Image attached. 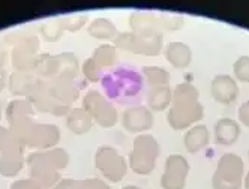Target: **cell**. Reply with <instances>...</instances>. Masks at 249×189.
Wrapping results in <instances>:
<instances>
[{
    "instance_id": "cell-17",
    "label": "cell",
    "mask_w": 249,
    "mask_h": 189,
    "mask_svg": "<svg viewBox=\"0 0 249 189\" xmlns=\"http://www.w3.org/2000/svg\"><path fill=\"white\" fill-rule=\"evenodd\" d=\"M68 125L74 132L84 134L87 131H90V128H92V117L84 108L75 110L72 114H71V117L68 120Z\"/></svg>"
},
{
    "instance_id": "cell-13",
    "label": "cell",
    "mask_w": 249,
    "mask_h": 189,
    "mask_svg": "<svg viewBox=\"0 0 249 189\" xmlns=\"http://www.w3.org/2000/svg\"><path fill=\"white\" fill-rule=\"evenodd\" d=\"M165 59L176 69H186L192 62V50L183 42H171L165 48Z\"/></svg>"
},
{
    "instance_id": "cell-24",
    "label": "cell",
    "mask_w": 249,
    "mask_h": 189,
    "mask_svg": "<svg viewBox=\"0 0 249 189\" xmlns=\"http://www.w3.org/2000/svg\"><path fill=\"white\" fill-rule=\"evenodd\" d=\"M122 189H143V188H138V186H135V185H128V186H124V188H122Z\"/></svg>"
},
{
    "instance_id": "cell-14",
    "label": "cell",
    "mask_w": 249,
    "mask_h": 189,
    "mask_svg": "<svg viewBox=\"0 0 249 189\" xmlns=\"http://www.w3.org/2000/svg\"><path fill=\"white\" fill-rule=\"evenodd\" d=\"M173 90L170 86H161V87H153L147 95V108L150 111H164L171 105Z\"/></svg>"
},
{
    "instance_id": "cell-19",
    "label": "cell",
    "mask_w": 249,
    "mask_h": 189,
    "mask_svg": "<svg viewBox=\"0 0 249 189\" xmlns=\"http://www.w3.org/2000/svg\"><path fill=\"white\" fill-rule=\"evenodd\" d=\"M234 80L240 83H249V56H240L233 65Z\"/></svg>"
},
{
    "instance_id": "cell-6",
    "label": "cell",
    "mask_w": 249,
    "mask_h": 189,
    "mask_svg": "<svg viewBox=\"0 0 249 189\" xmlns=\"http://www.w3.org/2000/svg\"><path fill=\"white\" fill-rule=\"evenodd\" d=\"M96 168L105 179L111 182H120L128 171V161L111 146H101L95 155Z\"/></svg>"
},
{
    "instance_id": "cell-15",
    "label": "cell",
    "mask_w": 249,
    "mask_h": 189,
    "mask_svg": "<svg viewBox=\"0 0 249 189\" xmlns=\"http://www.w3.org/2000/svg\"><path fill=\"white\" fill-rule=\"evenodd\" d=\"M143 77L150 86V89L161 87V86H168L170 83V72L159 66H144Z\"/></svg>"
},
{
    "instance_id": "cell-21",
    "label": "cell",
    "mask_w": 249,
    "mask_h": 189,
    "mask_svg": "<svg viewBox=\"0 0 249 189\" xmlns=\"http://www.w3.org/2000/svg\"><path fill=\"white\" fill-rule=\"evenodd\" d=\"M84 72H86L87 78L90 80V81H98L101 78V68L92 59L86 62V65H84Z\"/></svg>"
},
{
    "instance_id": "cell-18",
    "label": "cell",
    "mask_w": 249,
    "mask_h": 189,
    "mask_svg": "<svg viewBox=\"0 0 249 189\" xmlns=\"http://www.w3.org/2000/svg\"><path fill=\"white\" fill-rule=\"evenodd\" d=\"M92 60L101 68H110L114 66L116 60H117V54H116V47L105 44L99 48H96L95 54L92 57Z\"/></svg>"
},
{
    "instance_id": "cell-1",
    "label": "cell",
    "mask_w": 249,
    "mask_h": 189,
    "mask_svg": "<svg viewBox=\"0 0 249 189\" xmlns=\"http://www.w3.org/2000/svg\"><path fill=\"white\" fill-rule=\"evenodd\" d=\"M198 89L194 87L191 83L176 86L171 99L173 105L167 114V122L173 129L182 131L185 128H191L203 119L204 108L198 102Z\"/></svg>"
},
{
    "instance_id": "cell-16",
    "label": "cell",
    "mask_w": 249,
    "mask_h": 189,
    "mask_svg": "<svg viewBox=\"0 0 249 189\" xmlns=\"http://www.w3.org/2000/svg\"><path fill=\"white\" fill-rule=\"evenodd\" d=\"M89 33L95 38H99V39H111L117 35V29L110 20L96 18L90 24V27H89Z\"/></svg>"
},
{
    "instance_id": "cell-5",
    "label": "cell",
    "mask_w": 249,
    "mask_h": 189,
    "mask_svg": "<svg viewBox=\"0 0 249 189\" xmlns=\"http://www.w3.org/2000/svg\"><path fill=\"white\" fill-rule=\"evenodd\" d=\"M243 159L236 153H225L221 156L212 179L213 189H240L243 185Z\"/></svg>"
},
{
    "instance_id": "cell-2",
    "label": "cell",
    "mask_w": 249,
    "mask_h": 189,
    "mask_svg": "<svg viewBox=\"0 0 249 189\" xmlns=\"http://www.w3.org/2000/svg\"><path fill=\"white\" fill-rule=\"evenodd\" d=\"M104 89L120 104H129L141 92V77L129 68H117L104 77Z\"/></svg>"
},
{
    "instance_id": "cell-22",
    "label": "cell",
    "mask_w": 249,
    "mask_h": 189,
    "mask_svg": "<svg viewBox=\"0 0 249 189\" xmlns=\"http://www.w3.org/2000/svg\"><path fill=\"white\" fill-rule=\"evenodd\" d=\"M239 120L242 125L249 128V101H246L245 104L239 107Z\"/></svg>"
},
{
    "instance_id": "cell-23",
    "label": "cell",
    "mask_w": 249,
    "mask_h": 189,
    "mask_svg": "<svg viewBox=\"0 0 249 189\" xmlns=\"http://www.w3.org/2000/svg\"><path fill=\"white\" fill-rule=\"evenodd\" d=\"M245 189H249V171H248V174L245 176Z\"/></svg>"
},
{
    "instance_id": "cell-4",
    "label": "cell",
    "mask_w": 249,
    "mask_h": 189,
    "mask_svg": "<svg viewBox=\"0 0 249 189\" xmlns=\"http://www.w3.org/2000/svg\"><path fill=\"white\" fill-rule=\"evenodd\" d=\"M116 45L143 56H158L162 48V33L155 29L120 33L116 39Z\"/></svg>"
},
{
    "instance_id": "cell-7",
    "label": "cell",
    "mask_w": 249,
    "mask_h": 189,
    "mask_svg": "<svg viewBox=\"0 0 249 189\" xmlns=\"http://www.w3.org/2000/svg\"><path fill=\"white\" fill-rule=\"evenodd\" d=\"M84 110L93 117L102 128H111L116 125L119 114L111 102L99 92H89L84 98Z\"/></svg>"
},
{
    "instance_id": "cell-9",
    "label": "cell",
    "mask_w": 249,
    "mask_h": 189,
    "mask_svg": "<svg viewBox=\"0 0 249 189\" xmlns=\"http://www.w3.org/2000/svg\"><path fill=\"white\" fill-rule=\"evenodd\" d=\"M122 126L131 134H144L153 126V114L144 105H135L122 114Z\"/></svg>"
},
{
    "instance_id": "cell-20",
    "label": "cell",
    "mask_w": 249,
    "mask_h": 189,
    "mask_svg": "<svg viewBox=\"0 0 249 189\" xmlns=\"http://www.w3.org/2000/svg\"><path fill=\"white\" fill-rule=\"evenodd\" d=\"M75 189H110V186L101 179H89V180L77 182Z\"/></svg>"
},
{
    "instance_id": "cell-12",
    "label": "cell",
    "mask_w": 249,
    "mask_h": 189,
    "mask_svg": "<svg viewBox=\"0 0 249 189\" xmlns=\"http://www.w3.org/2000/svg\"><path fill=\"white\" fill-rule=\"evenodd\" d=\"M209 143H210V132L207 126L201 123L191 126L183 137V146L189 153H197L206 149Z\"/></svg>"
},
{
    "instance_id": "cell-10",
    "label": "cell",
    "mask_w": 249,
    "mask_h": 189,
    "mask_svg": "<svg viewBox=\"0 0 249 189\" xmlns=\"http://www.w3.org/2000/svg\"><path fill=\"white\" fill-rule=\"evenodd\" d=\"M210 93L216 102L228 105L234 102L239 95L237 81L228 74H219L210 83Z\"/></svg>"
},
{
    "instance_id": "cell-3",
    "label": "cell",
    "mask_w": 249,
    "mask_h": 189,
    "mask_svg": "<svg viewBox=\"0 0 249 189\" xmlns=\"http://www.w3.org/2000/svg\"><path fill=\"white\" fill-rule=\"evenodd\" d=\"M159 153H161V147L155 137L150 134H140L134 140L128 164L134 173L147 176L155 170Z\"/></svg>"
},
{
    "instance_id": "cell-8",
    "label": "cell",
    "mask_w": 249,
    "mask_h": 189,
    "mask_svg": "<svg viewBox=\"0 0 249 189\" xmlns=\"http://www.w3.org/2000/svg\"><path fill=\"white\" fill-rule=\"evenodd\" d=\"M189 174V162L182 155H170L165 161L161 186L164 189H185Z\"/></svg>"
},
{
    "instance_id": "cell-11",
    "label": "cell",
    "mask_w": 249,
    "mask_h": 189,
    "mask_svg": "<svg viewBox=\"0 0 249 189\" xmlns=\"http://www.w3.org/2000/svg\"><path fill=\"white\" fill-rule=\"evenodd\" d=\"M240 125L234 119L222 117L215 125V143L219 146H233L240 137Z\"/></svg>"
}]
</instances>
